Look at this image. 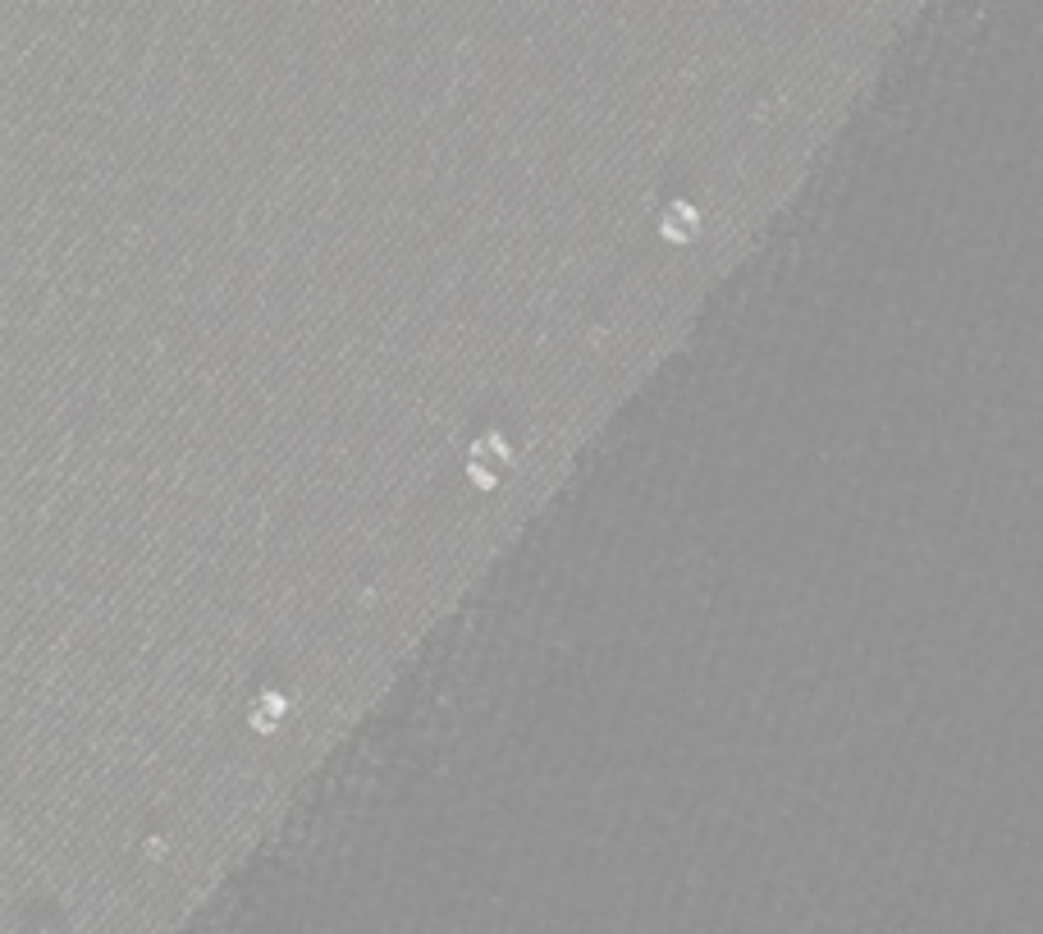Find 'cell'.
I'll list each match as a JSON object with an SVG mask.
<instances>
[{
    "label": "cell",
    "instance_id": "6da1fadb",
    "mask_svg": "<svg viewBox=\"0 0 1043 934\" xmlns=\"http://www.w3.org/2000/svg\"><path fill=\"white\" fill-rule=\"evenodd\" d=\"M664 234H668V239H678V243H691L700 234V216L691 207H673V211H668V220H664Z\"/></svg>",
    "mask_w": 1043,
    "mask_h": 934
}]
</instances>
